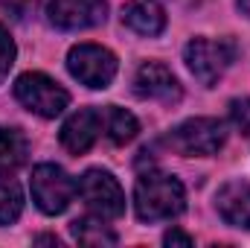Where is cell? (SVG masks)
Returning a JSON list of instances; mask_svg holds the SVG:
<instances>
[{"instance_id":"1","label":"cell","mask_w":250,"mask_h":248,"mask_svg":"<svg viewBox=\"0 0 250 248\" xmlns=\"http://www.w3.org/2000/svg\"><path fill=\"white\" fill-rule=\"evenodd\" d=\"M134 207L137 216L143 222H163V219H175L184 213L187 207V193L184 184L175 175L148 170L137 178L134 187Z\"/></svg>"},{"instance_id":"2","label":"cell","mask_w":250,"mask_h":248,"mask_svg":"<svg viewBox=\"0 0 250 248\" xmlns=\"http://www.w3.org/2000/svg\"><path fill=\"white\" fill-rule=\"evenodd\" d=\"M236 53L239 47L233 38H192L184 50V62L201 85L212 88L224 76V70L236 62Z\"/></svg>"},{"instance_id":"3","label":"cell","mask_w":250,"mask_h":248,"mask_svg":"<svg viewBox=\"0 0 250 248\" xmlns=\"http://www.w3.org/2000/svg\"><path fill=\"white\" fill-rule=\"evenodd\" d=\"M15 99L26 111L53 120V117H59L67 108L70 94L64 91L59 82H53L50 76H44V73H23V76L15 79Z\"/></svg>"},{"instance_id":"4","label":"cell","mask_w":250,"mask_h":248,"mask_svg":"<svg viewBox=\"0 0 250 248\" xmlns=\"http://www.w3.org/2000/svg\"><path fill=\"white\" fill-rule=\"evenodd\" d=\"M227 140V125L215 117H195L169 131L166 146L181 155H215Z\"/></svg>"},{"instance_id":"5","label":"cell","mask_w":250,"mask_h":248,"mask_svg":"<svg viewBox=\"0 0 250 248\" xmlns=\"http://www.w3.org/2000/svg\"><path fill=\"white\" fill-rule=\"evenodd\" d=\"M67 70L87 88H108L117 76V56L99 44H76L67 53Z\"/></svg>"},{"instance_id":"6","label":"cell","mask_w":250,"mask_h":248,"mask_svg":"<svg viewBox=\"0 0 250 248\" xmlns=\"http://www.w3.org/2000/svg\"><path fill=\"white\" fill-rule=\"evenodd\" d=\"M76 190L84 198V204L102 219H120L125 213V193L108 170H87L79 178Z\"/></svg>"},{"instance_id":"7","label":"cell","mask_w":250,"mask_h":248,"mask_svg":"<svg viewBox=\"0 0 250 248\" xmlns=\"http://www.w3.org/2000/svg\"><path fill=\"white\" fill-rule=\"evenodd\" d=\"M32 198L35 204L47 213V216H56V213H64L73 201V193H76V184L73 178L64 173L62 167L56 164H38L32 170Z\"/></svg>"},{"instance_id":"8","label":"cell","mask_w":250,"mask_h":248,"mask_svg":"<svg viewBox=\"0 0 250 248\" xmlns=\"http://www.w3.org/2000/svg\"><path fill=\"white\" fill-rule=\"evenodd\" d=\"M50 24L59 29H90L105 24L108 3L105 0H50Z\"/></svg>"},{"instance_id":"9","label":"cell","mask_w":250,"mask_h":248,"mask_svg":"<svg viewBox=\"0 0 250 248\" xmlns=\"http://www.w3.org/2000/svg\"><path fill=\"white\" fill-rule=\"evenodd\" d=\"M134 91L137 97L143 99H157V102H178L181 99V82L175 79V73L160 62H146L137 67V76H134Z\"/></svg>"},{"instance_id":"10","label":"cell","mask_w":250,"mask_h":248,"mask_svg":"<svg viewBox=\"0 0 250 248\" xmlns=\"http://www.w3.org/2000/svg\"><path fill=\"white\" fill-rule=\"evenodd\" d=\"M105 131L102 125V108H79L76 114H70L62 125V146L73 155H84L96 137Z\"/></svg>"},{"instance_id":"11","label":"cell","mask_w":250,"mask_h":248,"mask_svg":"<svg viewBox=\"0 0 250 248\" xmlns=\"http://www.w3.org/2000/svg\"><path fill=\"white\" fill-rule=\"evenodd\" d=\"M218 216L230 228L250 231V184L248 181H227L215 196Z\"/></svg>"},{"instance_id":"12","label":"cell","mask_w":250,"mask_h":248,"mask_svg":"<svg viewBox=\"0 0 250 248\" xmlns=\"http://www.w3.org/2000/svg\"><path fill=\"white\" fill-rule=\"evenodd\" d=\"M123 24L137 35L154 38L166 26V12L157 0H128L123 6Z\"/></svg>"},{"instance_id":"13","label":"cell","mask_w":250,"mask_h":248,"mask_svg":"<svg viewBox=\"0 0 250 248\" xmlns=\"http://www.w3.org/2000/svg\"><path fill=\"white\" fill-rule=\"evenodd\" d=\"M102 125H105V134L111 137V143L117 146H125L137 137L140 131V123L131 111H125L120 105H105L102 108Z\"/></svg>"},{"instance_id":"14","label":"cell","mask_w":250,"mask_h":248,"mask_svg":"<svg viewBox=\"0 0 250 248\" xmlns=\"http://www.w3.org/2000/svg\"><path fill=\"white\" fill-rule=\"evenodd\" d=\"M26 137L18 131V128H3L0 125V170L9 173V170H18L23 161H26Z\"/></svg>"},{"instance_id":"15","label":"cell","mask_w":250,"mask_h":248,"mask_svg":"<svg viewBox=\"0 0 250 248\" xmlns=\"http://www.w3.org/2000/svg\"><path fill=\"white\" fill-rule=\"evenodd\" d=\"M70 234L82 243V246H114L117 243V234L102 222V216L99 219H76V222H70Z\"/></svg>"},{"instance_id":"16","label":"cell","mask_w":250,"mask_h":248,"mask_svg":"<svg viewBox=\"0 0 250 248\" xmlns=\"http://www.w3.org/2000/svg\"><path fill=\"white\" fill-rule=\"evenodd\" d=\"M23 210V193L15 178L0 175V225H12Z\"/></svg>"},{"instance_id":"17","label":"cell","mask_w":250,"mask_h":248,"mask_svg":"<svg viewBox=\"0 0 250 248\" xmlns=\"http://www.w3.org/2000/svg\"><path fill=\"white\" fill-rule=\"evenodd\" d=\"M12 64H15V41L6 32V26L0 24V82L6 79V73H9Z\"/></svg>"},{"instance_id":"18","label":"cell","mask_w":250,"mask_h":248,"mask_svg":"<svg viewBox=\"0 0 250 248\" xmlns=\"http://www.w3.org/2000/svg\"><path fill=\"white\" fill-rule=\"evenodd\" d=\"M230 120L236 123V128L242 134L250 137V99H233L230 102Z\"/></svg>"},{"instance_id":"19","label":"cell","mask_w":250,"mask_h":248,"mask_svg":"<svg viewBox=\"0 0 250 248\" xmlns=\"http://www.w3.org/2000/svg\"><path fill=\"white\" fill-rule=\"evenodd\" d=\"M163 243H166V246H192V237L184 234V231H178V228H172V231L163 237Z\"/></svg>"},{"instance_id":"20","label":"cell","mask_w":250,"mask_h":248,"mask_svg":"<svg viewBox=\"0 0 250 248\" xmlns=\"http://www.w3.org/2000/svg\"><path fill=\"white\" fill-rule=\"evenodd\" d=\"M239 9H242L245 15H250V0H239Z\"/></svg>"},{"instance_id":"21","label":"cell","mask_w":250,"mask_h":248,"mask_svg":"<svg viewBox=\"0 0 250 248\" xmlns=\"http://www.w3.org/2000/svg\"><path fill=\"white\" fill-rule=\"evenodd\" d=\"M35 243H56V246H59V240H56V237H38Z\"/></svg>"}]
</instances>
